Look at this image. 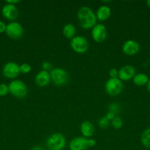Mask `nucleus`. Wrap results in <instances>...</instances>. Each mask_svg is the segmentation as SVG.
<instances>
[{
	"label": "nucleus",
	"mask_w": 150,
	"mask_h": 150,
	"mask_svg": "<svg viewBox=\"0 0 150 150\" xmlns=\"http://www.w3.org/2000/svg\"><path fill=\"white\" fill-rule=\"evenodd\" d=\"M31 150H45V149H44V148H43L42 146H33V147L31 149Z\"/></svg>",
	"instance_id": "obj_31"
},
{
	"label": "nucleus",
	"mask_w": 150,
	"mask_h": 150,
	"mask_svg": "<svg viewBox=\"0 0 150 150\" xmlns=\"http://www.w3.org/2000/svg\"><path fill=\"white\" fill-rule=\"evenodd\" d=\"M50 73L51 80L56 86H63L66 84L69 80V76L66 70L61 67H54Z\"/></svg>",
	"instance_id": "obj_4"
},
{
	"label": "nucleus",
	"mask_w": 150,
	"mask_h": 150,
	"mask_svg": "<svg viewBox=\"0 0 150 150\" xmlns=\"http://www.w3.org/2000/svg\"><path fill=\"white\" fill-rule=\"evenodd\" d=\"M111 125L114 129L119 130L123 126V120H121V117L116 116L113 120H111Z\"/></svg>",
	"instance_id": "obj_20"
},
{
	"label": "nucleus",
	"mask_w": 150,
	"mask_h": 150,
	"mask_svg": "<svg viewBox=\"0 0 150 150\" xmlns=\"http://www.w3.org/2000/svg\"><path fill=\"white\" fill-rule=\"evenodd\" d=\"M19 2H20L19 0H7V1H6V3H7V4H13V5H16V4H18V3Z\"/></svg>",
	"instance_id": "obj_30"
},
{
	"label": "nucleus",
	"mask_w": 150,
	"mask_h": 150,
	"mask_svg": "<svg viewBox=\"0 0 150 150\" xmlns=\"http://www.w3.org/2000/svg\"><path fill=\"white\" fill-rule=\"evenodd\" d=\"M19 69H20V73L22 74H28L32 70V67L28 63H23L21 65H19Z\"/></svg>",
	"instance_id": "obj_22"
},
{
	"label": "nucleus",
	"mask_w": 150,
	"mask_h": 150,
	"mask_svg": "<svg viewBox=\"0 0 150 150\" xmlns=\"http://www.w3.org/2000/svg\"><path fill=\"white\" fill-rule=\"evenodd\" d=\"M146 4H147V6H148V7L150 8V0H148V1H146Z\"/></svg>",
	"instance_id": "obj_33"
},
{
	"label": "nucleus",
	"mask_w": 150,
	"mask_h": 150,
	"mask_svg": "<svg viewBox=\"0 0 150 150\" xmlns=\"http://www.w3.org/2000/svg\"><path fill=\"white\" fill-rule=\"evenodd\" d=\"M5 32L7 36L12 39H20L24 35L23 26L19 22L12 21L7 25Z\"/></svg>",
	"instance_id": "obj_7"
},
{
	"label": "nucleus",
	"mask_w": 150,
	"mask_h": 150,
	"mask_svg": "<svg viewBox=\"0 0 150 150\" xmlns=\"http://www.w3.org/2000/svg\"><path fill=\"white\" fill-rule=\"evenodd\" d=\"M77 19L79 26L84 29H92L96 24L97 19L92 9L87 6H83L77 12Z\"/></svg>",
	"instance_id": "obj_1"
},
{
	"label": "nucleus",
	"mask_w": 150,
	"mask_h": 150,
	"mask_svg": "<svg viewBox=\"0 0 150 150\" xmlns=\"http://www.w3.org/2000/svg\"><path fill=\"white\" fill-rule=\"evenodd\" d=\"M123 82L119 79H109L105 83V91L110 96H118L123 90Z\"/></svg>",
	"instance_id": "obj_5"
},
{
	"label": "nucleus",
	"mask_w": 150,
	"mask_h": 150,
	"mask_svg": "<svg viewBox=\"0 0 150 150\" xmlns=\"http://www.w3.org/2000/svg\"><path fill=\"white\" fill-rule=\"evenodd\" d=\"M35 83L40 87H44L49 84L51 82V76L49 72L41 70L36 74L35 77Z\"/></svg>",
	"instance_id": "obj_14"
},
{
	"label": "nucleus",
	"mask_w": 150,
	"mask_h": 150,
	"mask_svg": "<svg viewBox=\"0 0 150 150\" xmlns=\"http://www.w3.org/2000/svg\"><path fill=\"white\" fill-rule=\"evenodd\" d=\"M3 75L7 79H14L19 76L20 73L19 65L13 62H9L4 66L2 70Z\"/></svg>",
	"instance_id": "obj_9"
},
{
	"label": "nucleus",
	"mask_w": 150,
	"mask_h": 150,
	"mask_svg": "<svg viewBox=\"0 0 150 150\" xmlns=\"http://www.w3.org/2000/svg\"><path fill=\"white\" fill-rule=\"evenodd\" d=\"M121 111V106L119 103H112L109 105L108 106V111L113 113L116 115L117 114H119Z\"/></svg>",
	"instance_id": "obj_21"
},
{
	"label": "nucleus",
	"mask_w": 150,
	"mask_h": 150,
	"mask_svg": "<svg viewBox=\"0 0 150 150\" xmlns=\"http://www.w3.org/2000/svg\"><path fill=\"white\" fill-rule=\"evenodd\" d=\"M146 85H147V89H148L149 92V93H150V79H149V80L148 83H147Z\"/></svg>",
	"instance_id": "obj_32"
},
{
	"label": "nucleus",
	"mask_w": 150,
	"mask_h": 150,
	"mask_svg": "<svg viewBox=\"0 0 150 150\" xmlns=\"http://www.w3.org/2000/svg\"><path fill=\"white\" fill-rule=\"evenodd\" d=\"M70 45L72 50L77 54H85L89 48V43L85 38L82 36H75L71 40Z\"/></svg>",
	"instance_id": "obj_6"
},
{
	"label": "nucleus",
	"mask_w": 150,
	"mask_h": 150,
	"mask_svg": "<svg viewBox=\"0 0 150 150\" xmlns=\"http://www.w3.org/2000/svg\"><path fill=\"white\" fill-rule=\"evenodd\" d=\"M108 74L110 79H116L119 76V70H117L115 67H113V68L110 69Z\"/></svg>",
	"instance_id": "obj_26"
},
{
	"label": "nucleus",
	"mask_w": 150,
	"mask_h": 150,
	"mask_svg": "<svg viewBox=\"0 0 150 150\" xmlns=\"http://www.w3.org/2000/svg\"><path fill=\"white\" fill-rule=\"evenodd\" d=\"M110 121L107 118V117H106V116H103V117H101V118L99 120L98 124L101 128L105 129L109 126V125H110Z\"/></svg>",
	"instance_id": "obj_23"
},
{
	"label": "nucleus",
	"mask_w": 150,
	"mask_h": 150,
	"mask_svg": "<svg viewBox=\"0 0 150 150\" xmlns=\"http://www.w3.org/2000/svg\"><path fill=\"white\" fill-rule=\"evenodd\" d=\"M6 28H7V25L5 24V23L0 21V33L5 32Z\"/></svg>",
	"instance_id": "obj_29"
},
{
	"label": "nucleus",
	"mask_w": 150,
	"mask_h": 150,
	"mask_svg": "<svg viewBox=\"0 0 150 150\" xmlns=\"http://www.w3.org/2000/svg\"><path fill=\"white\" fill-rule=\"evenodd\" d=\"M135 68L132 65L126 64L123 66L119 70V78L121 81H129L135 76Z\"/></svg>",
	"instance_id": "obj_11"
},
{
	"label": "nucleus",
	"mask_w": 150,
	"mask_h": 150,
	"mask_svg": "<svg viewBox=\"0 0 150 150\" xmlns=\"http://www.w3.org/2000/svg\"><path fill=\"white\" fill-rule=\"evenodd\" d=\"M2 16L10 21H15L19 17V10L16 5L6 3L1 9Z\"/></svg>",
	"instance_id": "obj_12"
},
{
	"label": "nucleus",
	"mask_w": 150,
	"mask_h": 150,
	"mask_svg": "<svg viewBox=\"0 0 150 150\" xmlns=\"http://www.w3.org/2000/svg\"><path fill=\"white\" fill-rule=\"evenodd\" d=\"M9 92L17 98H24L28 94V88L24 82L21 80H13L8 85Z\"/></svg>",
	"instance_id": "obj_3"
},
{
	"label": "nucleus",
	"mask_w": 150,
	"mask_h": 150,
	"mask_svg": "<svg viewBox=\"0 0 150 150\" xmlns=\"http://www.w3.org/2000/svg\"><path fill=\"white\" fill-rule=\"evenodd\" d=\"M141 142L144 146L150 149V127L144 130L141 136Z\"/></svg>",
	"instance_id": "obj_19"
},
{
	"label": "nucleus",
	"mask_w": 150,
	"mask_h": 150,
	"mask_svg": "<svg viewBox=\"0 0 150 150\" xmlns=\"http://www.w3.org/2000/svg\"><path fill=\"white\" fill-rule=\"evenodd\" d=\"M106 117H107V119H108L109 120H110V122H111V120H113V119L115 118V117H116V115L115 114H113V113L110 112V111H108V112L106 114Z\"/></svg>",
	"instance_id": "obj_28"
},
{
	"label": "nucleus",
	"mask_w": 150,
	"mask_h": 150,
	"mask_svg": "<svg viewBox=\"0 0 150 150\" xmlns=\"http://www.w3.org/2000/svg\"><path fill=\"white\" fill-rule=\"evenodd\" d=\"M49 150H62L66 145V139L61 133H54L50 135L46 142Z\"/></svg>",
	"instance_id": "obj_2"
},
{
	"label": "nucleus",
	"mask_w": 150,
	"mask_h": 150,
	"mask_svg": "<svg viewBox=\"0 0 150 150\" xmlns=\"http://www.w3.org/2000/svg\"><path fill=\"white\" fill-rule=\"evenodd\" d=\"M76 27L72 23H66L63 27V34L65 38L67 39H71L74 38L76 34Z\"/></svg>",
	"instance_id": "obj_17"
},
{
	"label": "nucleus",
	"mask_w": 150,
	"mask_h": 150,
	"mask_svg": "<svg viewBox=\"0 0 150 150\" xmlns=\"http://www.w3.org/2000/svg\"><path fill=\"white\" fill-rule=\"evenodd\" d=\"M97 21H104L110 18L111 16V9L107 5H101L97 9L96 13H95Z\"/></svg>",
	"instance_id": "obj_16"
},
{
	"label": "nucleus",
	"mask_w": 150,
	"mask_h": 150,
	"mask_svg": "<svg viewBox=\"0 0 150 150\" xmlns=\"http://www.w3.org/2000/svg\"><path fill=\"white\" fill-rule=\"evenodd\" d=\"M96 144V142L94 139H88V147H94Z\"/></svg>",
	"instance_id": "obj_27"
},
{
	"label": "nucleus",
	"mask_w": 150,
	"mask_h": 150,
	"mask_svg": "<svg viewBox=\"0 0 150 150\" xmlns=\"http://www.w3.org/2000/svg\"><path fill=\"white\" fill-rule=\"evenodd\" d=\"M91 36L96 42L101 43L107 37V28L102 23H96L91 29Z\"/></svg>",
	"instance_id": "obj_8"
},
{
	"label": "nucleus",
	"mask_w": 150,
	"mask_h": 150,
	"mask_svg": "<svg viewBox=\"0 0 150 150\" xmlns=\"http://www.w3.org/2000/svg\"><path fill=\"white\" fill-rule=\"evenodd\" d=\"M42 70H45V71L50 72L53 69L52 64H51V62L48 61H45L42 63Z\"/></svg>",
	"instance_id": "obj_25"
},
{
	"label": "nucleus",
	"mask_w": 150,
	"mask_h": 150,
	"mask_svg": "<svg viewBox=\"0 0 150 150\" xmlns=\"http://www.w3.org/2000/svg\"><path fill=\"white\" fill-rule=\"evenodd\" d=\"M149 80V76L145 73H142L135 74V76L132 79V81H133L134 84L138 86H143L144 85L147 84Z\"/></svg>",
	"instance_id": "obj_18"
},
{
	"label": "nucleus",
	"mask_w": 150,
	"mask_h": 150,
	"mask_svg": "<svg viewBox=\"0 0 150 150\" xmlns=\"http://www.w3.org/2000/svg\"><path fill=\"white\" fill-rule=\"evenodd\" d=\"M88 148V139L83 136L74 138L69 144L70 150H87Z\"/></svg>",
	"instance_id": "obj_13"
},
{
	"label": "nucleus",
	"mask_w": 150,
	"mask_h": 150,
	"mask_svg": "<svg viewBox=\"0 0 150 150\" xmlns=\"http://www.w3.org/2000/svg\"><path fill=\"white\" fill-rule=\"evenodd\" d=\"M141 50V46L137 41L134 40H128L124 42L122 45V51L127 56H134Z\"/></svg>",
	"instance_id": "obj_10"
},
{
	"label": "nucleus",
	"mask_w": 150,
	"mask_h": 150,
	"mask_svg": "<svg viewBox=\"0 0 150 150\" xmlns=\"http://www.w3.org/2000/svg\"><path fill=\"white\" fill-rule=\"evenodd\" d=\"M80 132L83 137L90 139L91 136H94L95 127L90 121H84L83 122L81 123Z\"/></svg>",
	"instance_id": "obj_15"
},
{
	"label": "nucleus",
	"mask_w": 150,
	"mask_h": 150,
	"mask_svg": "<svg viewBox=\"0 0 150 150\" xmlns=\"http://www.w3.org/2000/svg\"><path fill=\"white\" fill-rule=\"evenodd\" d=\"M9 92L8 86L4 83H0V96H5Z\"/></svg>",
	"instance_id": "obj_24"
}]
</instances>
